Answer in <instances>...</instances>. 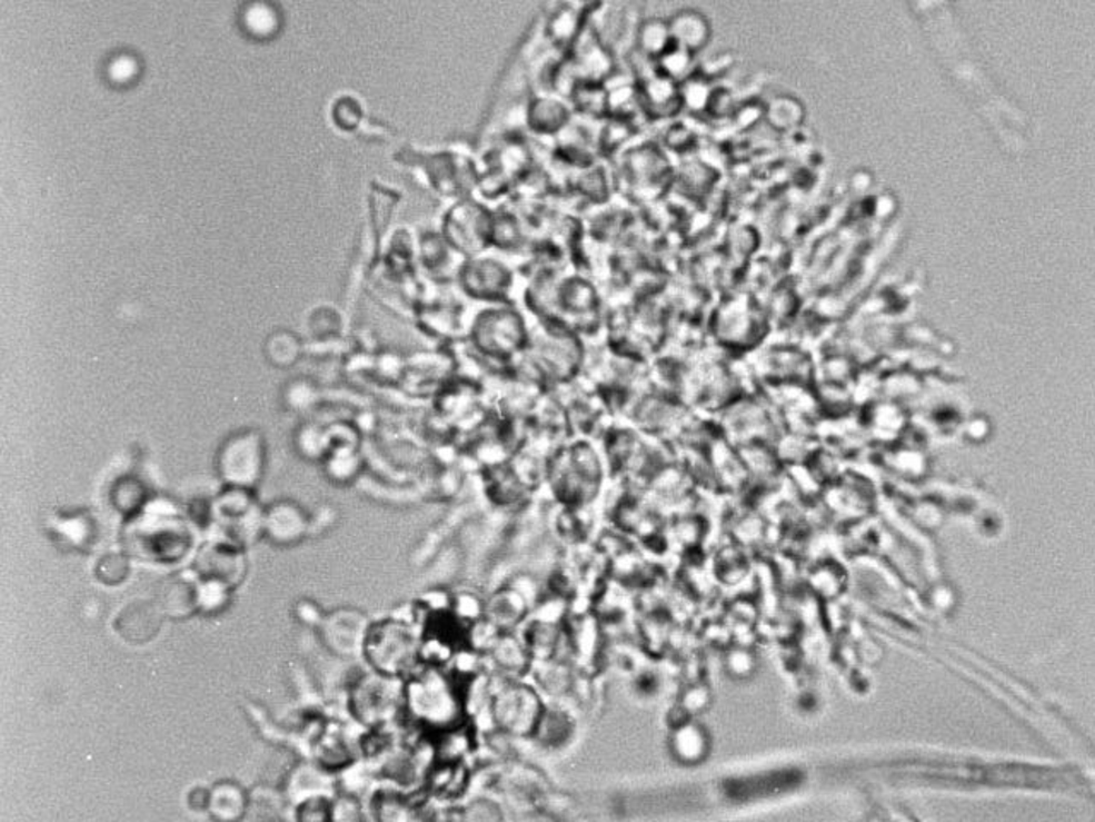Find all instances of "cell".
I'll return each mask as SVG.
<instances>
[{
  "label": "cell",
  "instance_id": "1",
  "mask_svg": "<svg viewBox=\"0 0 1095 822\" xmlns=\"http://www.w3.org/2000/svg\"><path fill=\"white\" fill-rule=\"evenodd\" d=\"M405 716L428 739L468 722L461 684L447 666L421 663L405 679Z\"/></svg>",
  "mask_w": 1095,
  "mask_h": 822
},
{
  "label": "cell",
  "instance_id": "2",
  "mask_svg": "<svg viewBox=\"0 0 1095 822\" xmlns=\"http://www.w3.org/2000/svg\"><path fill=\"white\" fill-rule=\"evenodd\" d=\"M546 481L561 507H589L601 492L605 465L589 440H576L548 456Z\"/></svg>",
  "mask_w": 1095,
  "mask_h": 822
},
{
  "label": "cell",
  "instance_id": "3",
  "mask_svg": "<svg viewBox=\"0 0 1095 822\" xmlns=\"http://www.w3.org/2000/svg\"><path fill=\"white\" fill-rule=\"evenodd\" d=\"M364 655L376 672L406 679L424 663L421 630L411 618L390 617L368 627Z\"/></svg>",
  "mask_w": 1095,
  "mask_h": 822
},
{
  "label": "cell",
  "instance_id": "4",
  "mask_svg": "<svg viewBox=\"0 0 1095 822\" xmlns=\"http://www.w3.org/2000/svg\"><path fill=\"white\" fill-rule=\"evenodd\" d=\"M497 675V674H495ZM498 685L491 677V694L488 701V720L497 732L512 739H531L539 716L545 710V700L536 685L526 684L520 679L497 675Z\"/></svg>",
  "mask_w": 1095,
  "mask_h": 822
},
{
  "label": "cell",
  "instance_id": "5",
  "mask_svg": "<svg viewBox=\"0 0 1095 822\" xmlns=\"http://www.w3.org/2000/svg\"><path fill=\"white\" fill-rule=\"evenodd\" d=\"M351 703L355 715L361 722L374 729L387 726L405 715V679L390 677L374 670V674L361 677L355 684Z\"/></svg>",
  "mask_w": 1095,
  "mask_h": 822
},
{
  "label": "cell",
  "instance_id": "6",
  "mask_svg": "<svg viewBox=\"0 0 1095 822\" xmlns=\"http://www.w3.org/2000/svg\"><path fill=\"white\" fill-rule=\"evenodd\" d=\"M476 341L491 357L512 358L528 345V333L516 310L497 307L479 317Z\"/></svg>",
  "mask_w": 1095,
  "mask_h": 822
},
{
  "label": "cell",
  "instance_id": "7",
  "mask_svg": "<svg viewBox=\"0 0 1095 822\" xmlns=\"http://www.w3.org/2000/svg\"><path fill=\"white\" fill-rule=\"evenodd\" d=\"M265 439L257 432L249 430L231 437L223 454V469L231 484L238 487H253L265 473Z\"/></svg>",
  "mask_w": 1095,
  "mask_h": 822
},
{
  "label": "cell",
  "instance_id": "8",
  "mask_svg": "<svg viewBox=\"0 0 1095 822\" xmlns=\"http://www.w3.org/2000/svg\"><path fill=\"white\" fill-rule=\"evenodd\" d=\"M368 627L370 625L367 624L365 615L357 611H349V608L332 612L331 615H327L320 622V631H322L326 646L335 655L345 656V658L364 653Z\"/></svg>",
  "mask_w": 1095,
  "mask_h": 822
},
{
  "label": "cell",
  "instance_id": "9",
  "mask_svg": "<svg viewBox=\"0 0 1095 822\" xmlns=\"http://www.w3.org/2000/svg\"><path fill=\"white\" fill-rule=\"evenodd\" d=\"M471 783V767L466 761L434 760L425 773L424 792L431 802L454 805L468 793Z\"/></svg>",
  "mask_w": 1095,
  "mask_h": 822
},
{
  "label": "cell",
  "instance_id": "10",
  "mask_svg": "<svg viewBox=\"0 0 1095 822\" xmlns=\"http://www.w3.org/2000/svg\"><path fill=\"white\" fill-rule=\"evenodd\" d=\"M310 523V517L301 509L300 504L278 501L265 511L262 535L268 536L272 544L288 547L309 535Z\"/></svg>",
  "mask_w": 1095,
  "mask_h": 822
},
{
  "label": "cell",
  "instance_id": "11",
  "mask_svg": "<svg viewBox=\"0 0 1095 822\" xmlns=\"http://www.w3.org/2000/svg\"><path fill=\"white\" fill-rule=\"evenodd\" d=\"M531 612L532 605L529 600L512 584L497 590L485 602V617L497 625L501 633H514V630L526 622Z\"/></svg>",
  "mask_w": 1095,
  "mask_h": 822
},
{
  "label": "cell",
  "instance_id": "12",
  "mask_svg": "<svg viewBox=\"0 0 1095 822\" xmlns=\"http://www.w3.org/2000/svg\"><path fill=\"white\" fill-rule=\"evenodd\" d=\"M709 732L703 723L695 719L685 720L680 725L673 726L669 733V751L673 757L685 766H697L709 757Z\"/></svg>",
  "mask_w": 1095,
  "mask_h": 822
},
{
  "label": "cell",
  "instance_id": "13",
  "mask_svg": "<svg viewBox=\"0 0 1095 822\" xmlns=\"http://www.w3.org/2000/svg\"><path fill=\"white\" fill-rule=\"evenodd\" d=\"M576 719L561 701L546 703L531 739L541 747L557 751L570 744L576 735Z\"/></svg>",
  "mask_w": 1095,
  "mask_h": 822
},
{
  "label": "cell",
  "instance_id": "14",
  "mask_svg": "<svg viewBox=\"0 0 1095 822\" xmlns=\"http://www.w3.org/2000/svg\"><path fill=\"white\" fill-rule=\"evenodd\" d=\"M495 674L507 679H522L531 672L532 656L528 647L514 633H504L490 652L485 655Z\"/></svg>",
  "mask_w": 1095,
  "mask_h": 822
},
{
  "label": "cell",
  "instance_id": "15",
  "mask_svg": "<svg viewBox=\"0 0 1095 822\" xmlns=\"http://www.w3.org/2000/svg\"><path fill=\"white\" fill-rule=\"evenodd\" d=\"M529 674L535 679L536 689L542 696L551 697L554 701H564L565 697L570 696L577 681L573 665L565 658L532 662Z\"/></svg>",
  "mask_w": 1095,
  "mask_h": 822
},
{
  "label": "cell",
  "instance_id": "16",
  "mask_svg": "<svg viewBox=\"0 0 1095 822\" xmlns=\"http://www.w3.org/2000/svg\"><path fill=\"white\" fill-rule=\"evenodd\" d=\"M669 33L673 46L685 52L694 53L703 49L709 38V23L700 12L694 9H681L668 18Z\"/></svg>",
  "mask_w": 1095,
  "mask_h": 822
},
{
  "label": "cell",
  "instance_id": "17",
  "mask_svg": "<svg viewBox=\"0 0 1095 822\" xmlns=\"http://www.w3.org/2000/svg\"><path fill=\"white\" fill-rule=\"evenodd\" d=\"M512 273L506 265L495 261V259H481L471 269L469 284L471 290L479 297L490 298V300H501L512 285Z\"/></svg>",
  "mask_w": 1095,
  "mask_h": 822
},
{
  "label": "cell",
  "instance_id": "18",
  "mask_svg": "<svg viewBox=\"0 0 1095 822\" xmlns=\"http://www.w3.org/2000/svg\"><path fill=\"white\" fill-rule=\"evenodd\" d=\"M637 46L647 59L659 60L673 47L668 19L649 18L637 30Z\"/></svg>",
  "mask_w": 1095,
  "mask_h": 822
},
{
  "label": "cell",
  "instance_id": "19",
  "mask_svg": "<svg viewBox=\"0 0 1095 822\" xmlns=\"http://www.w3.org/2000/svg\"><path fill=\"white\" fill-rule=\"evenodd\" d=\"M157 617L158 614L152 607H146V605L129 607L120 615V624H122L120 625V633L127 640L142 643L157 633L158 625H160Z\"/></svg>",
  "mask_w": 1095,
  "mask_h": 822
},
{
  "label": "cell",
  "instance_id": "20",
  "mask_svg": "<svg viewBox=\"0 0 1095 822\" xmlns=\"http://www.w3.org/2000/svg\"><path fill=\"white\" fill-rule=\"evenodd\" d=\"M678 704L688 716L695 719L697 715H703L704 711L709 710L710 704H713V691L704 682H690L681 691Z\"/></svg>",
  "mask_w": 1095,
  "mask_h": 822
},
{
  "label": "cell",
  "instance_id": "21",
  "mask_svg": "<svg viewBox=\"0 0 1095 822\" xmlns=\"http://www.w3.org/2000/svg\"><path fill=\"white\" fill-rule=\"evenodd\" d=\"M757 656L751 652L750 647L738 646L729 647L728 653L725 656V669L731 677L738 679V681H745V679H750L757 670Z\"/></svg>",
  "mask_w": 1095,
  "mask_h": 822
},
{
  "label": "cell",
  "instance_id": "22",
  "mask_svg": "<svg viewBox=\"0 0 1095 822\" xmlns=\"http://www.w3.org/2000/svg\"><path fill=\"white\" fill-rule=\"evenodd\" d=\"M459 809H461V819H466V821H500L504 819L500 805L488 796H476Z\"/></svg>",
  "mask_w": 1095,
  "mask_h": 822
},
{
  "label": "cell",
  "instance_id": "23",
  "mask_svg": "<svg viewBox=\"0 0 1095 822\" xmlns=\"http://www.w3.org/2000/svg\"><path fill=\"white\" fill-rule=\"evenodd\" d=\"M452 612L465 624L471 625L472 622L485 617V602L475 593H459L452 595Z\"/></svg>",
  "mask_w": 1095,
  "mask_h": 822
},
{
  "label": "cell",
  "instance_id": "24",
  "mask_svg": "<svg viewBox=\"0 0 1095 822\" xmlns=\"http://www.w3.org/2000/svg\"><path fill=\"white\" fill-rule=\"evenodd\" d=\"M246 21L250 30L257 31V33H266V31H271L276 27V12L269 6L253 4L247 11Z\"/></svg>",
  "mask_w": 1095,
  "mask_h": 822
},
{
  "label": "cell",
  "instance_id": "25",
  "mask_svg": "<svg viewBox=\"0 0 1095 822\" xmlns=\"http://www.w3.org/2000/svg\"><path fill=\"white\" fill-rule=\"evenodd\" d=\"M136 69H138V63L132 57L120 56L116 57L110 63V75L113 79H119V81H126V79L132 78L135 76Z\"/></svg>",
  "mask_w": 1095,
  "mask_h": 822
}]
</instances>
